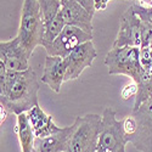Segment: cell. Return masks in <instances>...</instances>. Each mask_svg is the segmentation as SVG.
<instances>
[{
	"instance_id": "1",
	"label": "cell",
	"mask_w": 152,
	"mask_h": 152,
	"mask_svg": "<svg viewBox=\"0 0 152 152\" xmlns=\"http://www.w3.org/2000/svg\"><path fill=\"white\" fill-rule=\"evenodd\" d=\"M39 89L40 82L32 68L12 72L0 63V106L10 113L17 116L39 105Z\"/></svg>"
},
{
	"instance_id": "2",
	"label": "cell",
	"mask_w": 152,
	"mask_h": 152,
	"mask_svg": "<svg viewBox=\"0 0 152 152\" xmlns=\"http://www.w3.org/2000/svg\"><path fill=\"white\" fill-rule=\"evenodd\" d=\"M45 22L39 0H23L17 37L32 55L37 46L43 45Z\"/></svg>"
},
{
	"instance_id": "3",
	"label": "cell",
	"mask_w": 152,
	"mask_h": 152,
	"mask_svg": "<svg viewBox=\"0 0 152 152\" xmlns=\"http://www.w3.org/2000/svg\"><path fill=\"white\" fill-rule=\"evenodd\" d=\"M102 116L86 113L74 119L66 152H96Z\"/></svg>"
},
{
	"instance_id": "4",
	"label": "cell",
	"mask_w": 152,
	"mask_h": 152,
	"mask_svg": "<svg viewBox=\"0 0 152 152\" xmlns=\"http://www.w3.org/2000/svg\"><path fill=\"white\" fill-rule=\"evenodd\" d=\"M105 65L111 75L122 74L137 82L142 72L140 63V48H112L105 57Z\"/></svg>"
},
{
	"instance_id": "5",
	"label": "cell",
	"mask_w": 152,
	"mask_h": 152,
	"mask_svg": "<svg viewBox=\"0 0 152 152\" xmlns=\"http://www.w3.org/2000/svg\"><path fill=\"white\" fill-rule=\"evenodd\" d=\"M101 116L102 123L96 152H125V145L129 141L123 130V122L117 119L116 111L106 107Z\"/></svg>"
},
{
	"instance_id": "6",
	"label": "cell",
	"mask_w": 152,
	"mask_h": 152,
	"mask_svg": "<svg viewBox=\"0 0 152 152\" xmlns=\"http://www.w3.org/2000/svg\"><path fill=\"white\" fill-rule=\"evenodd\" d=\"M90 40H93V34L83 31L79 27L66 24L56 39L45 48V51L49 56H60L65 58L75 48Z\"/></svg>"
},
{
	"instance_id": "7",
	"label": "cell",
	"mask_w": 152,
	"mask_h": 152,
	"mask_svg": "<svg viewBox=\"0 0 152 152\" xmlns=\"http://www.w3.org/2000/svg\"><path fill=\"white\" fill-rule=\"evenodd\" d=\"M132 115L136 119L137 129L129 142L139 152H152V97L133 110Z\"/></svg>"
},
{
	"instance_id": "8",
	"label": "cell",
	"mask_w": 152,
	"mask_h": 152,
	"mask_svg": "<svg viewBox=\"0 0 152 152\" xmlns=\"http://www.w3.org/2000/svg\"><path fill=\"white\" fill-rule=\"evenodd\" d=\"M142 43V22L136 15L133 6L128 7L122 15L119 29L113 42L112 48L136 46L140 48Z\"/></svg>"
},
{
	"instance_id": "9",
	"label": "cell",
	"mask_w": 152,
	"mask_h": 152,
	"mask_svg": "<svg viewBox=\"0 0 152 152\" xmlns=\"http://www.w3.org/2000/svg\"><path fill=\"white\" fill-rule=\"evenodd\" d=\"M31 54L23 46L20 38L16 35L11 40L0 42V63L6 67L7 71L22 72L29 67Z\"/></svg>"
},
{
	"instance_id": "10",
	"label": "cell",
	"mask_w": 152,
	"mask_h": 152,
	"mask_svg": "<svg viewBox=\"0 0 152 152\" xmlns=\"http://www.w3.org/2000/svg\"><path fill=\"white\" fill-rule=\"evenodd\" d=\"M96 57H97V53L93 40L83 43L78 48H75L67 57H65L66 82L78 79L85 68L93 66V62L95 61Z\"/></svg>"
},
{
	"instance_id": "11",
	"label": "cell",
	"mask_w": 152,
	"mask_h": 152,
	"mask_svg": "<svg viewBox=\"0 0 152 152\" xmlns=\"http://www.w3.org/2000/svg\"><path fill=\"white\" fill-rule=\"evenodd\" d=\"M61 14L66 24L79 27L93 34V16L75 0H61Z\"/></svg>"
},
{
	"instance_id": "12",
	"label": "cell",
	"mask_w": 152,
	"mask_h": 152,
	"mask_svg": "<svg viewBox=\"0 0 152 152\" xmlns=\"http://www.w3.org/2000/svg\"><path fill=\"white\" fill-rule=\"evenodd\" d=\"M66 60L60 56H46L42 82L55 93L61 91L62 84L66 82Z\"/></svg>"
},
{
	"instance_id": "13",
	"label": "cell",
	"mask_w": 152,
	"mask_h": 152,
	"mask_svg": "<svg viewBox=\"0 0 152 152\" xmlns=\"http://www.w3.org/2000/svg\"><path fill=\"white\" fill-rule=\"evenodd\" d=\"M73 126H63L57 133L46 136L37 137L33 152H65L72 134Z\"/></svg>"
},
{
	"instance_id": "14",
	"label": "cell",
	"mask_w": 152,
	"mask_h": 152,
	"mask_svg": "<svg viewBox=\"0 0 152 152\" xmlns=\"http://www.w3.org/2000/svg\"><path fill=\"white\" fill-rule=\"evenodd\" d=\"M26 113L28 116V119L31 122V125L37 137L50 136L61 129V126H57L55 124L53 117L48 115V113H45V111L39 105L34 106Z\"/></svg>"
},
{
	"instance_id": "15",
	"label": "cell",
	"mask_w": 152,
	"mask_h": 152,
	"mask_svg": "<svg viewBox=\"0 0 152 152\" xmlns=\"http://www.w3.org/2000/svg\"><path fill=\"white\" fill-rule=\"evenodd\" d=\"M15 133L17 135L18 142L22 152H33L35 144V133L31 125L27 113H20L16 116V126Z\"/></svg>"
},
{
	"instance_id": "16",
	"label": "cell",
	"mask_w": 152,
	"mask_h": 152,
	"mask_svg": "<svg viewBox=\"0 0 152 152\" xmlns=\"http://www.w3.org/2000/svg\"><path fill=\"white\" fill-rule=\"evenodd\" d=\"M136 83H137V94L134 100L133 110H136L145 101L152 97V72H146L142 69Z\"/></svg>"
},
{
	"instance_id": "17",
	"label": "cell",
	"mask_w": 152,
	"mask_h": 152,
	"mask_svg": "<svg viewBox=\"0 0 152 152\" xmlns=\"http://www.w3.org/2000/svg\"><path fill=\"white\" fill-rule=\"evenodd\" d=\"M65 26H66V22H65V20H63V16H62L61 11H60L55 18H53L51 21L45 23L44 39H43V45L42 46L44 49L46 46H49L57 38V35L62 32V29L65 28Z\"/></svg>"
},
{
	"instance_id": "18",
	"label": "cell",
	"mask_w": 152,
	"mask_h": 152,
	"mask_svg": "<svg viewBox=\"0 0 152 152\" xmlns=\"http://www.w3.org/2000/svg\"><path fill=\"white\" fill-rule=\"evenodd\" d=\"M44 22H49L57 16L61 11V0H39Z\"/></svg>"
},
{
	"instance_id": "19",
	"label": "cell",
	"mask_w": 152,
	"mask_h": 152,
	"mask_svg": "<svg viewBox=\"0 0 152 152\" xmlns=\"http://www.w3.org/2000/svg\"><path fill=\"white\" fill-rule=\"evenodd\" d=\"M132 6L136 12V15L139 16V18L141 20V22L152 27V6L144 5L139 1H135V0L132 3Z\"/></svg>"
},
{
	"instance_id": "20",
	"label": "cell",
	"mask_w": 152,
	"mask_h": 152,
	"mask_svg": "<svg viewBox=\"0 0 152 152\" xmlns=\"http://www.w3.org/2000/svg\"><path fill=\"white\" fill-rule=\"evenodd\" d=\"M140 63L144 71L152 72V45L140 48Z\"/></svg>"
},
{
	"instance_id": "21",
	"label": "cell",
	"mask_w": 152,
	"mask_h": 152,
	"mask_svg": "<svg viewBox=\"0 0 152 152\" xmlns=\"http://www.w3.org/2000/svg\"><path fill=\"white\" fill-rule=\"evenodd\" d=\"M123 130H124V134L126 136V139H128V141H129V139L136 133V129H137V123H136V119L133 115L130 116H126L123 121Z\"/></svg>"
},
{
	"instance_id": "22",
	"label": "cell",
	"mask_w": 152,
	"mask_h": 152,
	"mask_svg": "<svg viewBox=\"0 0 152 152\" xmlns=\"http://www.w3.org/2000/svg\"><path fill=\"white\" fill-rule=\"evenodd\" d=\"M137 94V83L135 80H132L126 85L123 86L121 91V96L123 100H129L130 97H135Z\"/></svg>"
},
{
	"instance_id": "23",
	"label": "cell",
	"mask_w": 152,
	"mask_h": 152,
	"mask_svg": "<svg viewBox=\"0 0 152 152\" xmlns=\"http://www.w3.org/2000/svg\"><path fill=\"white\" fill-rule=\"evenodd\" d=\"M75 1H78L82 6H84L88 11L90 12L91 15H94L96 10H95V4H94V0H75Z\"/></svg>"
},
{
	"instance_id": "24",
	"label": "cell",
	"mask_w": 152,
	"mask_h": 152,
	"mask_svg": "<svg viewBox=\"0 0 152 152\" xmlns=\"http://www.w3.org/2000/svg\"><path fill=\"white\" fill-rule=\"evenodd\" d=\"M110 1H111V0H94L95 10L96 11H104V10H106Z\"/></svg>"
},
{
	"instance_id": "25",
	"label": "cell",
	"mask_w": 152,
	"mask_h": 152,
	"mask_svg": "<svg viewBox=\"0 0 152 152\" xmlns=\"http://www.w3.org/2000/svg\"><path fill=\"white\" fill-rule=\"evenodd\" d=\"M9 113H10V112H9L4 106H0V123H1V124H3V122L6 121Z\"/></svg>"
},
{
	"instance_id": "26",
	"label": "cell",
	"mask_w": 152,
	"mask_h": 152,
	"mask_svg": "<svg viewBox=\"0 0 152 152\" xmlns=\"http://www.w3.org/2000/svg\"><path fill=\"white\" fill-rule=\"evenodd\" d=\"M135 1H139V3H141L144 5H147V6H152V0H135Z\"/></svg>"
},
{
	"instance_id": "27",
	"label": "cell",
	"mask_w": 152,
	"mask_h": 152,
	"mask_svg": "<svg viewBox=\"0 0 152 152\" xmlns=\"http://www.w3.org/2000/svg\"><path fill=\"white\" fill-rule=\"evenodd\" d=\"M130 1H133V0H130Z\"/></svg>"
},
{
	"instance_id": "28",
	"label": "cell",
	"mask_w": 152,
	"mask_h": 152,
	"mask_svg": "<svg viewBox=\"0 0 152 152\" xmlns=\"http://www.w3.org/2000/svg\"><path fill=\"white\" fill-rule=\"evenodd\" d=\"M65 152H66V151H65Z\"/></svg>"
}]
</instances>
